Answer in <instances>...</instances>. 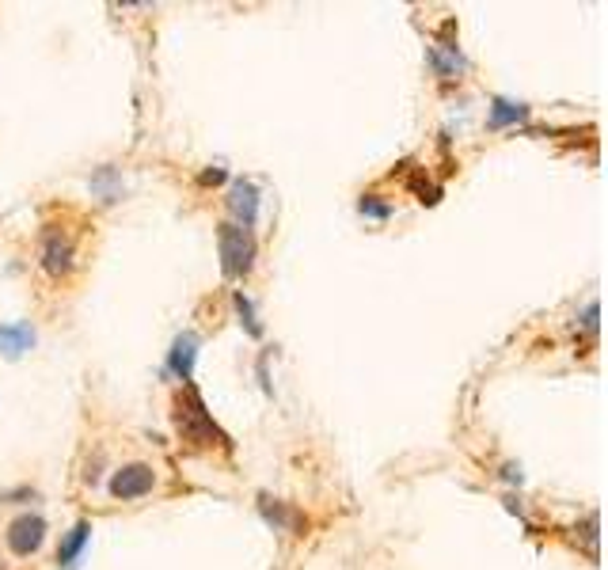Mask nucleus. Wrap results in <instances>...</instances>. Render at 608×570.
Segmentation results:
<instances>
[{"instance_id":"1","label":"nucleus","mask_w":608,"mask_h":570,"mask_svg":"<svg viewBox=\"0 0 608 570\" xmlns=\"http://www.w3.org/2000/svg\"><path fill=\"white\" fill-rule=\"evenodd\" d=\"M171 422L179 437L187 441L190 449H225L232 453V437L213 422V415L206 411V399L194 384H183L175 399H171Z\"/></svg>"},{"instance_id":"2","label":"nucleus","mask_w":608,"mask_h":570,"mask_svg":"<svg viewBox=\"0 0 608 570\" xmlns=\"http://www.w3.org/2000/svg\"><path fill=\"white\" fill-rule=\"evenodd\" d=\"M217 251H221V270L225 278H247L255 270V236L247 228L232 225V221H221L217 225Z\"/></svg>"},{"instance_id":"3","label":"nucleus","mask_w":608,"mask_h":570,"mask_svg":"<svg viewBox=\"0 0 608 570\" xmlns=\"http://www.w3.org/2000/svg\"><path fill=\"white\" fill-rule=\"evenodd\" d=\"M38 259H42V270L61 282V278H69L76 270V244L73 236L65 232V228L57 225H46L42 228V247H38Z\"/></svg>"},{"instance_id":"4","label":"nucleus","mask_w":608,"mask_h":570,"mask_svg":"<svg viewBox=\"0 0 608 570\" xmlns=\"http://www.w3.org/2000/svg\"><path fill=\"white\" fill-rule=\"evenodd\" d=\"M4 544H8V551H12L16 559H31V555L46 544V517L31 510L12 517V525L4 532Z\"/></svg>"},{"instance_id":"5","label":"nucleus","mask_w":608,"mask_h":570,"mask_svg":"<svg viewBox=\"0 0 608 570\" xmlns=\"http://www.w3.org/2000/svg\"><path fill=\"white\" fill-rule=\"evenodd\" d=\"M156 487V468L145 464V460H133V464H122L118 472L111 475V494L118 502H133V498H145V494Z\"/></svg>"},{"instance_id":"6","label":"nucleus","mask_w":608,"mask_h":570,"mask_svg":"<svg viewBox=\"0 0 608 570\" xmlns=\"http://www.w3.org/2000/svg\"><path fill=\"white\" fill-rule=\"evenodd\" d=\"M259 202H263V194H259V187H255L251 179H232V183H228L225 206H228V213H232V225H240L251 232L255 221H259Z\"/></svg>"},{"instance_id":"7","label":"nucleus","mask_w":608,"mask_h":570,"mask_svg":"<svg viewBox=\"0 0 608 570\" xmlns=\"http://www.w3.org/2000/svg\"><path fill=\"white\" fill-rule=\"evenodd\" d=\"M259 513H263V521L274 532L304 536V529H308V517H304L293 502H282V498H274V494H266V491H259Z\"/></svg>"},{"instance_id":"8","label":"nucleus","mask_w":608,"mask_h":570,"mask_svg":"<svg viewBox=\"0 0 608 570\" xmlns=\"http://www.w3.org/2000/svg\"><path fill=\"white\" fill-rule=\"evenodd\" d=\"M194 361H198V335H194V331L175 335V342H171V350H168V369L183 380V384H190V377H194Z\"/></svg>"},{"instance_id":"9","label":"nucleus","mask_w":608,"mask_h":570,"mask_svg":"<svg viewBox=\"0 0 608 570\" xmlns=\"http://www.w3.org/2000/svg\"><path fill=\"white\" fill-rule=\"evenodd\" d=\"M88 540H92V521H76L73 529L61 536V544H57V567L76 570L80 555H84V548H88Z\"/></svg>"},{"instance_id":"10","label":"nucleus","mask_w":608,"mask_h":570,"mask_svg":"<svg viewBox=\"0 0 608 570\" xmlns=\"http://www.w3.org/2000/svg\"><path fill=\"white\" fill-rule=\"evenodd\" d=\"M31 346H35V327H31L27 320L0 323V354H4L8 361H19Z\"/></svg>"},{"instance_id":"11","label":"nucleus","mask_w":608,"mask_h":570,"mask_svg":"<svg viewBox=\"0 0 608 570\" xmlns=\"http://www.w3.org/2000/svg\"><path fill=\"white\" fill-rule=\"evenodd\" d=\"M426 57H430V69H434L441 80H453V76H460L468 69V61H464L456 42H434V46H426Z\"/></svg>"},{"instance_id":"12","label":"nucleus","mask_w":608,"mask_h":570,"mask_svg":"<svg viewBox=\"0 0 608 570\" xmlns=\"http://www.w3.org/2000/svg\"><path fill=\"white\" fill-rule=\"evenodd\" d=\"M529 118V107L517 103V99H506V95H494L491 107H487V126L491 130H510V126H521Z\"/></svg>"},{"instance_id":"13","label":"nucleus","mask_w":608,"mask_h":570,"mask_svg":"<svg viewBox=\"0 0 608 570\" xmlns=\"http://www.w3.org/2000/svg\"><path fill=\"white\" fill-rule=\"evenodd\" d=\"M92 194L99 202H107V206L122 198V179H118V171H114L111 164H103V168L92 175Z\"/></svg>"},{"instance_id":"14","label":"nucleus","mask_w":608,"mask_h":570,"mask_svg":"<svg viewBox=\"0 0 608 570\" xmlns=\"http://www.w3.org/2000/svg\"><path fill=\"white\" fill-rule=\"evenodd\" d=\"M232 308H236V316H240V327H244L251 339H263V323L255 320V304L247 297L244 289H236L232 293Z\"/></svg>"},{"instance_id":"15","label":"nucleus","mask_w":608,"mask_h":570,"mask_svg":"<svg viewBox=\"0 0 608 570\" xmlns=\"http://www.w3.org/2000/svg\"><path fill=\"white\" fill-rule=\"evenodd\" d=\"M407 190L415 194V198H418V202H422V206H437V202H441V187H437L434 179L426 175V168H418L415 175L407 179Z\"/></svg>"},{"instance_id":"16","label":"nucleus","mask_w":608,"mask_h":570,"mask_svg":"<svg viewBox=\"0 0 608 570\" xmlns=\"http://www.w3.org/2000/svg\"><path fill=\"white\" fill-rule=\"evenodd\" d=\"M358 213L361 217H369V221H388V217H392V202H384L380 194H361Z\"/></svg>"},{"instance_id":"17","label":"nucleus","mask_w":608,"mask_h":570,"mask_svg":"<svg viewBox=\"0 0 608 570\" xmlns=\"http://www.w3.org/2000/svg\"><path fill=\"white\" fill-rule=\"evenodd\" d=\"M597 316H601V304L589 301V304H586V312H582V327H586L589 335H597Z\"/></svg>"},{"instance_id":"18","label":"nucleus","mask_w":608,"mask_h":570,"mask_svg":"<svg viewBox=\"0 0 608 570\" xmlns=\"http://www.w3.org/2000/svg\"><path fill=\"white\" fill-rule=\"evenodd\" d=\"M228 175H225V168H206L202 175H198V183L202 187H217V183H225Z\"/></svg>"},{"instance_id":"19","label":"nucleus","mask_w":608,"mask_h":570,"mask_svg":"<svg viewBox=\"0 0 608 570\" xmlns=\"http://www.w3.org/2000/svg\"><path fill=\"white\" fill-rule=\"evenodd\" d=\"M255 373H259V384H263L266 396H274V388H270V373H266V354H259V361H255Z\"/></svg>"}]
</instances>
